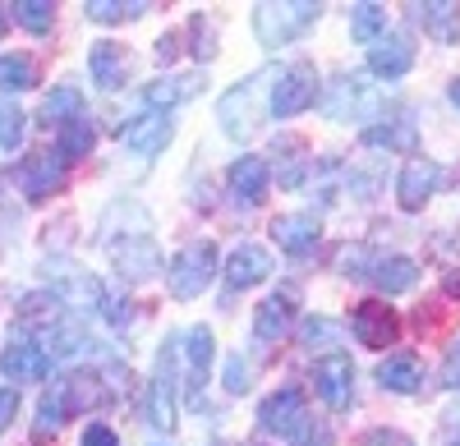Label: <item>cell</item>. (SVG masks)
<instances>
[{"label": "cell", "mask_w": 460, "mask_h": 446, "mask_svg": "<svg viewBox=\"0 0 460 446\" xmlns=\"http://www.w3.org/2000/svg\"><path fill=\"white\" fill-rule=\"evenodd\" d=\"M84 446H120V437H115L106 424H88L84 428Z\"/></svg>", "instance_id": "f35d334b"}, {"label": "cell", "mask_w": 460, "mask_h": 446, "mask_svg": "<svg viewBox=\"0 0 460 446\" xmlns=\"http://www.w3.org/2000/svg\"><path fill=\"white\" fill-rule=\"evenodd\" d=\"M253 387V373H249V359H240V354H230L226 359V391L230 396H244Z\"/></svg>", "instance_id": "e575fe53"}, {"label": "cell", "mask_w": 460, "mask_h": 446, "mask_svg": "<svg viewBox=\"0 0 460 446\" xmlns=\"http://www.w3.org/2000/svg\"><path fill=\"white\" fill-rule=\"evenodd\" d=\"M267 276H272V253H267L262 244H240L226 258V285L230 290H249Z\"/></svg>", "instance_id": "e0dca14e"}, {"label": "cell", "mask_w": 460, "mask_h": 446, "mask_svg": "<svg viewBox=\"0 0 460 446\" xmlns=\"http://www.w3.org/2000/svg\"><path fill=\"white\" fill-rule=\"evenodd\" d=\"M23 129H28V116L14 106V101H0V147H19L23 143Z\"/></svg>", "instance_id": "836d02e7"}, {"label": "cell", "mask_w": 460, "mask_h": 446, "mask_svg": "<svg viewBox=\"0 0 460 446\" xmlns=\"http://www.w3.org/2000/svg\"><path fill=\"white\" fill-rule=\"evenodd\" d=\"M318 97V69L309 60H295L286 69L272 74V97H267V110H272L277 120H290L299 110H309Z\"/></svg>", "instance_id": "3957f363"}, {"label": "cell", "mask_w": 460, "mask_h": 446, "mask_svg": "<svg viewBox=\"0 0 460 446\" xmlns=\"http://www.w3.org/2000/svg\"><path fill=\"white\" fill-rule=\"evenodd\" d=\"M93 143H97V129H93V120H69L65 129H60V162H79V157H88L93 153Z\"/></svg>", "instance_id": "83f0119b"}, {"label": "cell", "mask_w": 460, "mask_h": 446, "mask_svg": "<svg viewBox=\"0 0 460 446\" xmlns=\"http://www.w3.org/2000/svg\"><path fill=\"white\" fill-rule=\"evenodd\" d=\"M19 184H23V194H28L32 203H42V198H51L60 184H65V162H60L56 153H32V157L19 166Z\"/></svg>", "instance_id": "9a60e30c"}, {"label": "cell", "mask_w": 460, "mask_h": 446, "mask_svg": "<svg viewBox=\"0 0 460 446\" xmlns=\"http://www.w3.org/2000/svg\"><path fill=\"white\" fill-rule=\"evenodd\" d=\"M51 373V354L42 350V341L23 337V331H14V341L0 350V378L10 382H37Z\"/></svg>", "instance_id": "52a82bcc"}, {"label": "cell", "mask_w": 460, "mask_h": 446, "mask_svg": "<svg viewBox=\"0 0 460 446\" xmlns=\"http://www.w3.org/2000/svg\"><path fill=\"white\" fill-rule=\"evenodd\" d=\"M272 240L290 253V258H304V253H314L318 244V216L314 212H286L272 221Z\"/></svg>", "instance_id": "d6986e66"}, {"label": "cell", "mask_w": 460, "mask_h": 446, "mask_svg": "<svg viewBox=\"0 0 460 446\" xmlns=\"http://www.w3.org/2000/svg\"><path fill=\"white\" fill-rule=\"evenodd\" d=\"M10 10H14V19L28 32H47L56 23V5H51V0H19V5H10Z\"/></svg>", "instance_id": "d6a6232c"}, {"label": "cell", "mask_w": 460, "mask_h": 446, "mask_svg": "<svg viewBox=\"0 0 460 446\" xmlns=\"http://www.w3.org/2000/svg\"><path fill=\"white\" fill-rule=\"evenodd\" d=\"M129 69H134V60H129V51H125L120 42H93V51H88V74H93V83H97L102 92L125 88V83H129Z\"/></svg>", "instance_id": "4fadbf2b"}, {"label": "cell", "mask_w": 460, "mask_h": 446, "mask_svg": "<svg viewBox=\"0 0 460 446\" xmlns=\"http://www.w3.org/2000/svg\"><path fill=\"white\" fill-rule=\"evenodd\" d=\"M314 391L332 405V410H345L355 400V363L345 354H327L314 363Z\"/></svg>", "instance_id": "30bf717a"}, {"label": "cell", "mask_w": 460, "mask_h": 446, "mask_svg": "<svg viewBox=\"0 0 460 446\" xmlns=\"http://www.w3.org/2000/svg\"><path fill=\"white\" fill-rule=\"evenodd\" d=\"M212 446H230V442H212Z\"/></svg>", "instance_id": "f6af8a7d"}, {"label": "cell", "mask_w": 460, "mask_h": 446, "mask_svg": "<svg viewBox=\"0 0 460 446\" xmlns=\"http://www.w3.org/2000/svg\"><path fill=\"white\" fill-rule=\"evenodd\" d=\"M5 23H10V14H5V5H0V37H5Z\"/></svg>", "instance_id": "ee69618b"}, {"label": "cell", "mask_w": 460, "mask_h": 446, "mask_svg": "<svg viewBox=\"0 0 460 446\" xmlns=\"http://www.w3.org/2000/svg\"><path fill=\"white\" fill-rule=\"evenodd\" d=\"M212 276H217V249H212L208 240L184 244L171 263H166V285H171L175 300H199Z\"/></svg>", "instance_id": "6da1fadb"}, {"label": "cell", "mask_w": 460, "mask_h": 446, "mask_svg": "<svg viewBox=\"0 0 460 446\" xmlns=\"http://www.w3.org/2000/svg\"><path fill=\"white\" fill-rule=\"evenodd\" d=\"M438 179H442L438 162H424V157L405 162V171H401V179H396V198H401V207H405V212H419V207L433 198Z\"/></svg>", "instance_id": "2e32d148"}, {"label": "cell", "mask_w": 460, "mask_h": 446, "mask_svg": "<svg viewBox=\"0 0 460 446\" xmlns=\"http://www.w3.org/2000/svg\"><path fill=\"white\" fill-rule=\"evenodd\" d=\"M368 276H373V285L377 290H387V294H405L414 281H419V267H414V258H377V263L368 267Z\"/></svg>", "instance_id": "484cf974"}, {"label": "cell", "mask_w": 460, "mask_h": 446, "mask_svg": "<svg viewBox=\"0 0 460 446\" xmlns=\"http://www.w3.org/2000/svg\"><path fill=\"white\" fill-rule=\"evenodd\" d=\"M106 253L129 281H147V276H157V267H162V253H157V244H152L147 235H129V240H111L106 235Z\"/></svg>", "instance_id": "9c48e42d"}, {"label": "cell", "mask_w": 460, "mask_h": 446, "mask_svg": "<svg viewBox=\"0 0 460 446\" xmlns=\"http://www.w3.org/2000/svg\"><path fill=\"white\" fill-rule=\"evenodd\" d=\"M442 387H460V341L451 345V354L442 363Z\"/></svg>", "instance_id": "60d3db41"}, {"label": "cell", "mask_w": 460, "mask_h": 446, "mask_svg": "<svg viewBox=\"0 0 460 446\" xmlns=\"http://www.w3.org/2000/svg\"><path fill=\"white\" fill-rule=\"evenodd\" d=\"M37 83V60L32 56H0V92H23Z\"/></svg>", "instance_id": "f1b7e54d"}, {"label": "cell", "mask_w": 460, "mask_h": 446, "mask_svg": "<svg viewBox=\"0 0 460 446\" xmlns=\"http://www.w3.org/2000/svg\"><path fill=\"white\" fill-rule=\"evenodd\" d=\"M318 10L314 0H290V5H253V32L262 47H286L290 37H299L304 28L318 23Z\"/></svg>", "instance_id": "7a4b0ae2"}, {"label": "cell", "mask_w": 460, "mask_h": 446, "mask_svg": "<svg viewBox=\"0 0 460 446\" xmlns=\"http://www.w3.org/2000/svg\"><path fill=\"white\" fill-rule=\"evenodd\" d=\"M65 322V309H60V294H28V300L19 304V327L23 337H47V331H56Z\"/></svg>", "instance_id": "603a6c76"}, {"label": "cell", "mask_w": 460, "mask_h": 446, "mask_svg": "<svg viewBox=\"0 0 460 446\" xmlns=\"http://www.w3.org/2000/svg\"><path fill=\"white\" fill-rule=\"evenodd\" d=\"M19 415V391L14 387H0V428H10Z\"/></svg>", "instance_id": "74e56055"}, {"label": "cell", "mask_w": 460, "mask_h": 446, "mask_svg": "<svg viewBox=\"0 0 460 446\" xmlns=\"http://www.w3.org/2000/svg\"><path fill=\"white\" fill-rule=\"evenodd\" d=\"M410 14L433 42H460V5H451V0H424V5H410Z\"/></svg>", "instance_id": "ffe728a7"}, {"label": "cell", "mask_w": 460, "mask_h": 446, "mask_svg": "<svg viewBox=\"0 0 460 446\" xmlns=\"http://www.w3.org/2000/svg\"><path fill=\"white\" fill-rule=\"evenodd\" d=\"M414 65V47H410V37L392 32V37H377V42L368 47V69L377 74V79H405Z\"/></svg>", "instance_id": "ac0fdd59"}, {"label": "cell", "mask_w": 460, "mask_h": 446, "mask_svg": "<svg viewBox=\"0 0 460 446\" xmlns=\"http://www.w3.org/2000/svg\"><path fill=\"white\" fill-rule=\"evenodd\" d=\"M309 405H304V391L299 387H281L277 396H267L258 405V428L262 433H277V437H299L304 424H309Z\"/></svg>", "instance_id": "277c9868"}, {"label": "cell", "mask_w": 460, "mask_h": 446, "mask_svg": "<svg viewBox=\"0 0 460 446\" xmlns=\"http://www.w3.org/2000/svg\"><path fill=\"white\" fill-rule=\"evenodd\" d=\"M262 79H267V74H258V79H249V83H240L235 92L221 97L217 116H221V129H226L230 138H240V134H249V129L258 125V120H253V92H258Z\"/></svg>", "instance_id": "44dd1931"}, {"label": "cell", "mask_w": 460, "mask_h": 446, "mask_svg": "<svg viewBox=\"0 0 460 446\" xmlns=\"http://www.w3.org/2000/svg\"><path fill=\"white\" fill-rule=\"evenodd\" d=\"M377 106H382V97H368V88L355 79V74H341V79L327 88V116L332 120H373L377 116Z\"/></svg>", "instance_id": "8fae6325"}, {"label": "cell", "mask_w": 460, "mask_h": 446, "mask_svg": "<svg viewBox=\"0 0 460 446\" xmlns=\"http://www.w3.org/2000/svg\"><path fill=\"white\" fill-rule=\"evenodd\" d=\"M350 327H355V341H364L368 350H387L401 341V318L392 304L382 300H364L355 313H350Z\"/></svg>", "instance_id": "8992f818"}, {"label": "cell", "mask_w": 460, "mask_h": 446, "mask_svg": "<svg viewBox=\"0 0 460 446\" xmlns=\"http://www.w3.org/2000/svg\"><path fill=\"white\" fill-rule=\"evenodd\" d=\"M377 382H382V391L414 396L419 387H424V363H419V354H410V350L387 354V359L377 363Z\"/></svg>", "instance_id": "7402d4cb"}, {"label": "cell", "mask_w": 460, "mask_h": 446, "mask_svg": "<svg viewBox=\"0 0 460 446\" xmlns=\"http://www.w3.org/2000/svg\"><path fill=\"white\" fill-rule=\"evenodd\" d=\"M79 116H84V92L69 88V83H60L56 92H47L42 110H37V120H42L47 129H65L69 120H79Z\"/></svg>", "instance_id": "d4e9b609"}, {"label": "cell", "mask_w": 460, "mask_h": 446, "mask_svg": "<svg viewBox=\"0 0 460 446\" xmlns=\"http://www.w3.org/2000/svg\"><path fill=\"white\" fill-rule=\"evenodd\" d=\"M230 194H235L240 203H262V194H267V184H272V171H267V162L262 157H240L235 166H230Z\"/></svg>", "instance_id": "cb8c5ba5"}, {"label": "cell", "mask_w": 460, "mask_h": 446, "mask_svg": "<svg viewBox=\"0 0 460 446\" xmlns=\"http://www.w3.org/2000/svg\"><path fill=\"white\" fill-rule=\"evenodd\" d=\"M290 322H295V294H290V290H277V294H267V300L258 304V313H253V337H258L262 345H277V341H286Z\"/></svg>", "instance_id": "5bb4252c"}, {"label": "cell", "mask_w": 460, "mask_h": 446, "mask_svg": "<svg viewBox=\"0 0 460 446\" xmlns=\"http://www.w3.org/2000/svg\"><path fill=\"white\" fill-rule=\"evenodd\" d=\"M88 19L93 23H129V19H138L147 5L143 0H88Z\"/></svg>", "instance_id": "4dcf8cb0"}, {"label": "cell", "mask_w": 460, "mask_h": 446, "mask_svg": "<svg viewBox=\"0 0 460 446\" xmlns=\"http://www.w3.org/2000/svg\"><path fill=\"white\" fill-rule=\"evenodd\" d=\"M442 285H447L451 294H460V276H456V272H447V281H442Z\"/></svg>", "instance_id": "b9f144b4"}, {"label": "cell", "mask_w": 460, "mask_h": 446, "mask_svg": "<svg viewBox=\"0 0 460 446\" xmlns=\"http://www.w3.org/2000/svg\"><path fill=\"white\" fill-rule=\"evenodd\" d=\"M69 419V405H65V391L56 387V391H47L42 396V405H37V437H51V433H60V424Z\"/></svg>", "instance_id": "1f68e13d"}, {"label": "cell", "mask_w": 460, "mask_h": 446, "mask_svg": "<svg viewBox=\"0 0 460 446\" xmlns=\"http://www.w3.org/2000/svg\"><path fill=\"white\" fill-rule=\"evenodd\" d=\"M336 341H341V327H336V322H327V318L304 322V345H309V350H314V345L323 350V345H336Z\"/></svg>", "instance_id": "d590c367"}, {"label": "cell", "mask_w": 460, "mask_h": 446, "mask_svg": "<svg viewBox=\"0 0 460 446\" xmlns=\"http://www.w3.org/2000/svg\"><path fill=\"white\" fill-rule=\"evenodd\" d=\"M175 345H166L157 354V378H152V396H147V424L157 433L175 428Z\"/></svg>", "instance_id": "ba28073f"}, {"label": "cell", "mask_w": 460, "mask_h": 446, "mask_svg": "<svg viewBox=\"0 0 460 446\" xmlns=\"http://www.w3.org/2000/svg\"><path fill=\"white\" fill-rule=\"evenodd\" d=\"M212 354H217V341H212V331L208 327H189L184 337L175 341V359L184 363L180 368V382L189 387V400H199V387L208 382V373H212Z\"/></svg>", "instance_id": "5b68a950"}, {"label": "cell", "mask_w": 460, "mask_h": 446, "mask_svg": "<svg viewBox=\"0 0 460 446\" xmlns=\"http://www.w3.org/2000/svg\"><path fill=\"white\" fill-rule=\"evenodd\" d=\"M171 134H175L171 116H162V110H143V116H134V120L120 129V143L129 147L134 157H157L162 147L171 143Z\"/></svg>", "instance_id": "7c38bea8"}, {"label": "cell", "mask_w": 460, "mask_h": 446, "mask_svg": "<svg viewBox=\"0 0 460 446\" xmlns=\"http://www.w3.org/2000/svg\"><path fill=\"white\" fill-rule=\"evenodd\" d=\"M364 138H368V143H387V147H396V143H410V125H405V129H387V125H382V129H368Z\"/></svg>", "instance_id": "ab89813d"}, {"label": "cell", "mask_w": 460, "mask_h": 446, "mask_svg": "<svg viewBox=\"0 0 460 446\" xmlns=\"http://www.w3.org/2000/svg\"><path fill=\"white\" fill-rule=\"evenodd\" d=\"M350 37L359 47H373L377 37H387V10L382 5H355L350 10Z\"/></svg>", "instance_id": "4316f807"}, {"label": "cell", "mask_w": 460, "mask_h": 446, "mask_svg": "<svg viewBox=\"0 0 460 446\" xmlns=\"http://www.w3.org/2000/svg\"><path fill=\"white\" fill-rule=\"evenodd\" d=\"M451 106L460 110V83H451Z\"/></svg>", "instance_id": "7bdbcfd3"}, {"label": "cell", "mask_w": 460, "mask_h": 446, "mask_svg": "<svg viewBox=\"0 0 460 446\" xmlns=\"http://www.w3.org/2000/svg\"><path fill=\"white\" fill-rule=\"evenodd\" d=\"M194 83H199V79H162V83H152V88L143 92V101H147V110H162V116H171V106H180L189 92H194Z\"/></svg>", "instance_id": "f546056e"}, {"label": "cell", "mask_w": 460, "mask_h": 446, "mask_svg": "<svg viewBox=\"0 0 460 446\" xmlns=\"http://www.w3.org/2000/svg\"><path fill=\"white\" fill-rule=\"evenodd\" d=\"M359 446H414V442L405 433H396V428H373V433L359 437Z\"/></svg>", "instance_id": "8d00e7d4"}]
</instances>
